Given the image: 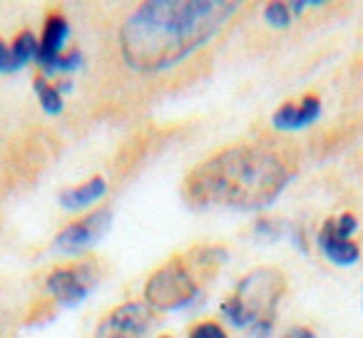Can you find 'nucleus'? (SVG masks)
Wrapping results in <instances>:
<instances>
[{
    "label": "nucleus",
    "mask_w": 363,
    "mask_h": 338,
    "mask_svg": "<svg viewBox=\"0 0 363 338\" xmlns=\"http://www.w3.org/2000/svg\"><path fill=\"white\" fill-rule=\"evenodd\" d=\"M155 323V311L145 301H127L112 308L97 323L95 338H147Z\"/></svg>",
    "instance_id": "obj_5"
},
{
    "label": "nucleus",
    "mask_w": 363,
    "mask_h": 338,
    "mask_svg": "<svg viewBox=\"0 0 363 338\" xmlns=\"http://www.w3.org/2000/svg\"><path fill=\"white\" fill-rule=\"evenodd\" d=\"M284 227L286 224L281 222H274V219H262V222L257 224V237L259 239H272V242H279V239L284 237Z\"/></svg>",
    "instance_id": "obj_15"
},
{
    "label": "nucleus",
    "mask_w": 363,
    "mask_h": 338,
    "mask_svg": "<svg viewBox=\"0 0 363 338\" xmlns=\"http://www.w3.org/2000/svg\"><path fill=\"white\" fill-rule=\"evenodd\" d=\"M197 296L199 286L182 259L167 261L145 283V303L152 311H179L187 308Z\"/></svg>",
    "instance_id": "obj_4"
},
{
    "label": "nucleus",
    "mask_w": 363,
    "mask_h": 338,
    "mask_svg": "<svg viewBox=\"0 0 363 338\" xmlns=\"http://www.w3.org/2000/svg\"><path fill=\"white\" fill-rule=\"evenodd\" d=\"M112 224L110 209H97V212L87 214V217L77 219V222L67 224L52 242V252L65 254V257H77V254L92 249L102 237L107 234Z\"/></svg>",
    "instance_id": "obj_6"
},
{
    "label": "nucleus",
    "mask_w": 363,
    "mask_h": 338,
    "mask_svg": "<svg viewBox=\"0 0 363 338\" xmlns=\"http://www.w3.org/2000/svg\"><path fill=\"white\" fill-rule=\"evenodd\" d=\"M239 8L237 0H150L122 26V57L135 72H164L207 45Z\"/></svg>",
    "instance_id": "obj_1"
},
{
    "label": "nucleus",
    "mask_w": 363,
    "mask_h": 338,
    "mask_svg": "<svg viewBox=\"0 0 363 338\" xmlns=\"http://www.w3.org/2000/svg\"><path fill=\"white\" fill-rule=\"evenodd\" d=\"M38 55V38L33 33H21L16 40L8 43L0 40V75H11L26 67Z\"/></svg>",
    "instance_id": "obj_11"
},
{
    "label": "nucleus",
    "mask_w": 363,
    "mask_h": 338,
    "mask_svg": "<svg viewBox=\"0 0 363 338\" xmlns=\"http://www.w3.org/2000/svg\"><path fill=\"white\" fill-rule=\"evenodd\" d=\"M318 249L333 266H353L361 259V249L351 239L341 237L333 227V219H326L318 232Z\"/></svg>",
    "instance_id": "obj_9"
},
{
    "label": "nucleus",
    "mask_w": 363,
    "mask_h": 338,
    "mask_svg": "<svg viewBox=\"0 0 363 338\" xmlns=\"http://www.w3.org/2000/svg\"><path fill=\"white\" fill-rule=\"evenodd\" d=\"M105 194H107V182L102 177H92L90 182H85V184L62 189L60 204L67 212H77V209H87L90 204L100 202Z\"/></svg>",
    "instance_id": "obj_12"
},
{
    "label": "nucleus",
    "mask_w": 363,
    "mask_h": 338,
    "mask_svg": "<svg viewBox=\"0 0 363 338\" xmlns=\"http://www.w3.org/2000/svg\"><path fill=\"white\" fill-rule=\"evenodd\" d=\"M95 283H97L95 264H82V266L55 269V271L48 276L45 286H48V291H50V296L55 298L62 308H75L77 303H82L90 296Z\"/></svg>",
    "instance_id": "obj_7"
},
{
    "label": "nucleus",
    "mask_w": 363,
    "mask_h": 338,
    "mask_svg": "<svg viewBox=\"0 0 363 338\" xmlns=\"http://www.w3.org/2000/svg\"><path fill=\"white\" fill-rule=\"evenodd\" d=\"M291 18L294 16H291V8H289V3H269V6L264 8V21H267L272 28H277V30L289 28Z\"/></svg>",
    "instance_id": "obj_14"
},
{
    "label": "nucleus",
    "mask_w": 363,
    "mask_h": 338,
    "mask_svg": "<svg viewBox=\"0 0 363 338\" xmlns=\"http://www.w3.org/2000/svg\"><path fill=\"white\" fill-rule=\"evenodd\" d=\"M281 338H316V336H313V331H308V328L296 326V328H289Z\"/></svg>",
    "instance_id": "obj_18"
},
{
    "label": "nucleus",
    "mask_w": 363,
    "mask_h": 338,
    "mask_svg": "<svg viewBox=\"0 0 363 338\" xmlns=\"http://www.w3.org/2000/svg\"><path fill=\"white\" fill-rule=\"evenodd\" d=\"M67 33H70V26L67 21L60 16V13H52L45 21V28H43V38L38 40V65L45 75H55V65L62 57V45L67 43Z\"/></svg>",
    "instance_id": "obj_8"
},
{
    "label": "nucleus",
    "mask_w": 363,
    "mask_h": 338,
    "mask_svg": "<svg viewBox=\"0 0 363 338\" xmlns=\"http://www.w3.org/2000/svg\"><path fill=\"white\" fill-rule=\"evenodd\" d=\"M33 90H35V97H38V102H40L43 112H48V115H60L65 102H62V95L57 92V87H50L43 77H35Z\"/></svg>",
    "instance_id": "obj_13"
},
{
    "label": "nucleus",
    "mask_w": 363,
    "mask_h": 338,
    "mask_svg": "<svg viewBox=\"0 0 363 338\" xmlns=\"http://www.w3.org/2000/svg\"><path fill=\"white\" fill-rule=\"evenodd\" d=\"M189 338H229V336H227V331H224V328L219 326V323L204 321V323H199V326L192 328Z\"/></svg>",
    "instance_id": "obj_16"
},
{
    "label": "nucleus",
    "mask_w": 363,
    "mask_h": 338,
    "mask_svg": "<svg viewBox=\"0 0 363 338\" xmlns=\"http://www.w3.org/2000/svg\"><path fill=\"white\" fill-rule=\"evenodd\" d=\"M321 117V100L318 97H303L301 105H284L274 112L272 125L281 132L303 130Z\"/></svg>",
    "instance_id": "obj_10"
},
{
    "label": "nucleus",
    "mask_w": 363,
    "mask_h": 338,
    "mask_svg": "<svg viewBox=\"0 0 363 338\" xmlns=\"http://www.w3.org/2000/svg\"><path fill=\"white\" fill-rule=\"evenodd\" d=\"M77 67H82V55L77 50H72V52H65V55L57 60V65H55V75H60V72H75Z\"/></svg>",
    "instance_id": "obj_17"
},
{
    "label": "nucleus",
    "mask_w": 363,
    "mask_h": 338,
    "mask_svg": "<svg viewBox=\"0 0 363 338\" xmlns=\"http://www.w3.org/2000/svg\"><path fill=\"white\" fill-rule=\"evenodd\" d=\"M284 286L286 283L277 269H254L237 283V291L222 303L224 318L234 328H249L257 338H267L274 328Z\"/></svg>",
    "instance_id": "obj_3"
},
{
    "label": "nucleus",
    "mask_w": 363,
    "mask_h": 338,
    "mask_svg": "<svg viewBox=\"0 0 363 338\" xmlns=\"http://www.w3.org/2000/svg\"><path fill=\"white\" fill-rule=\"evenodd\" d=\"M160 338H169V336H160Z\"/></svg>",
    "instance_id": "obj_19"
},
{
    "label": "nucleus",
    "mask_w": 363,
    "mask_h": 338,
    "mask_svg": "<svg viewBox=\"0 0 363 338\" xmlns=\"http://www.w3.org/2000/svg\"><path fill=\"white\" fill-rule=\"evenodd\" d=\"M291 182V169L277 154L257 147H234L197 164L182 194L194 209L262 212Z\"/></svg>",
    "instance_id": "obj_2"
}]
</instances>
